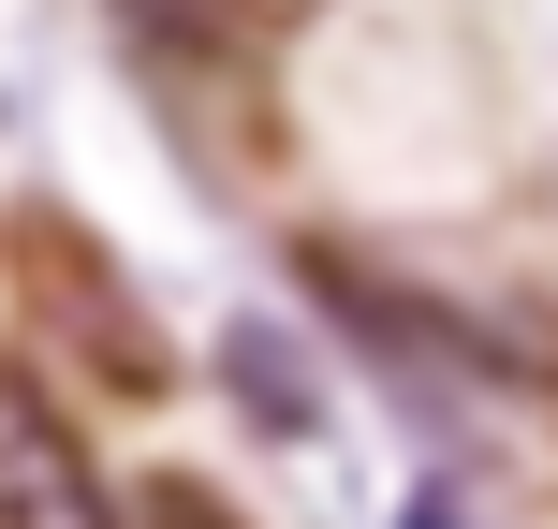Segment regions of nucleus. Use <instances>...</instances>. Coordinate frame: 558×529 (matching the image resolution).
Instances as JSON below:
<instances>
[{
  "mask_svg": "<svg viewBox=\"0 0 558 529\" xmlns=\"http://www.w3.org/2000/svg\"><path fill=\"white\" fill-rule=\"evenodd\" d=\"M0 529H118L104 456L74 442V412L29 368H0Z\"/></svg>",
  "mask_w": 558,
  "mask_h": 529,
  "instance_id": "obj_1",
  "label": "nucleus"
},
{
  "mask_svg": "<svg viewBox=\"0 0 558 529\" xmlns=\"http://www.w3.org/2000/svg\"><path fill=\"white\" fill-rule=\"evenodd\" d=\"M147 59H235V0H118Z\"/></svg>",
  "mask_w": 558,
  "mask_h": 529,
  "instance_id": "obj_2",
  "label": "nucleus"
},
{
  "mask_svg": "<svg viewBox=\"0 0 558 529\" xmlns=\"http://www.w3.org/2000/svg\"><path fill=\"white\" fill-rule=\"evenodd\" d=\"M118 529H235L221 501H206V485H147V501L133 515H118Z\"/></svg>",
  "mask_w": 558,
  "mask_h": 529,
  "instance_id": "obj_3",
  "label": "nucleus"
},
{
  "mask_svg": "<svg viewBox=\"0 0 558 529\" xmlns=\"http://www.w3.org/2000/svg\"><path fill=\"white\" fill-rule=\"evenodd\" d=\"M485 353H500V368H544V383H558V324H485Z\"/></svg>",
  "mask_w": 558,
  "mask_h": 529,
  "instance_id": "obj_4",
  "label": "nucleus"
},
{
  "mask_svg": "<svg viewBox=\"0 0 558 529\" xmlns=\"http://www.w3.org/2000/svg\"><path fill=\"white\" fill-rule=\"evenodd\" d=\"M412 529H456V501H426V515H412Z\"/></svg>",
  "mask_w": 558,
  "mask_h": 529,
  "instance_id": "obj_5",
  "label": "nucleus"
}]
</instances>
